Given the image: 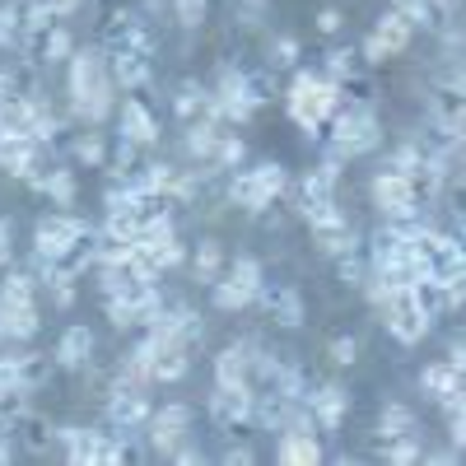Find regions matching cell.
Instances as JSON below:
<instances>
[{
	"label": "cell",
	"instance_id": "cell-1",
	"mask_svg": "<svg viewBox=\"0 0 466 466\" xmlns=\"http://www.w3.org/2000/svg\"><path fill=\"white\" fill-rule=\"evenodd\" d=\"M340 94H345V85H336L327 70L322 75L318 70H294V80L285 89V112L308 140H322V127L340 112Z\"/></svg>",
	"mask_w": 466,
	"mask_h": 466
},
{
	"label": "cell",
	"instance_id": "cell-2",
	"mask_svg": "<svg viewBox=\"0 0 466 466\" xmlns=\"http://www.w3.org/2000/svg\"><path fill=\"white\" fill-rule=\"evenodd\" d=\"M294 191V177L280 159H261L257 168H238L228 173V187H224V201L233 210H248V215H266L280 197Z\"/></svg>",
	"mask_w": 466,
	"mask_h": 466
},
{
	"label": "cell",
	"instance_id": "cell-3",
	"mask_svg": "<svg viewBox=\"0 0 466 466\" xmlns=\"http://www.w3.org/2000/svg\"><path fill=\"white\" fill-rule=\"evenodd\" d=\"M89 238H98V224L94 219L52 206L47 215H37V224H33V257L61 261L66 252H75V248L89 243Z\"/></svg>",
	"mask_w": 466,
	"mask_h": 466
},
{
	"label": "cell",
	"instance_id": "cell-4",
	"mask_svg": "<svg viewBox=\"0 0 466 466\" xmlns=\"http://www.w3.org/2000/svg\"><path fill=\"white\" fill-rule=\"evenodd\" d=\"M327 145L336 154H345V159H364V154H373L382 145V122L378 112L369 103H340V112L327 122Z\"/></svg>",
	"mask_w": 466,
	"mask_h": 466
},
{
	"label": "cell",
	"instance_id": "cell-5",
	"mask_svg": "<svg viewBox=\"0 0 466 466\" xmlns=\"http://www.w3.org/2000/svg\"><path fill=\"white\" fill-rule=\"evenodd\" d=\"M369 197H373V206L382 210V219H397V224H410V219H420V210H424V197H420L415 177L401 173V168L373 173Z\"/></svg>",
	"mask_w": 466,
	"mask_h": 466
},
{
	"label": "cell",
	"instance_id": "cell-6",
	"mask_svg": "<svg viewBox=\"0 0 466 466\" xmlns=\"http://www.w3.org/2000/svg\"><path fill=\"white\" fill-rule=\"evenodd\" d=\"M378 313H382V327L397 336V345H420L424 336L434 331V318L424 313V303L415 299V285H401Z\"/></svg>",
	"mask_w": 466,
	"mask_h": 466
},
{
	"label": "cell",
	"instance_id": "cell-7",
	"mask_svg": "<svg viewBox=\"0 0 466 466\" xmlns=\"http://www.w3.org/2000/svg\"><path fill=\"white\" fill-rule=\"evenodd\" d=\"M154 406L145 387H122V382H107V397H103V420L107 430H122V434H145Z\"/></svg>",
	"mask_w": 466,
	"mask_h": 466
},
{
	"label": "cell",
	"instance_id": "cell-8",
	"mask_svg": "<svg viewBox=\"0 0 466 466\" xmlns=\"http://www.w3.org/2000/svg\"><path fill=\"white\" fill-rule=\"evenodd\" d=\"M191 420H197V415H191V406H187V401H168V406H159V410L149 415V424H145L149 452L168 461V457H173V448L191 439Z\"/></svg>",
	"mask_w": 466,
	"mask_h": 466
},
{
	"label": "cell",
	"instance_id": "cell-9",
	"mask_svg": "<svg viewBox=\"0 0 466 466\" xmlns=\"http://www.w3.org/2000/svg\"><path fill=\"white\" fill-rule=\"evenodd\" d=\"M116 136L140 145V149H154V145H159V136H164V127H159V116L149 112L145 98L127 94L122 103H116Z\"/></svg>",
	"mask_w": 466,
	"mask_h": 466
},
{
	"label": "cell",
	"instance_id": "cell-10",
	"mask_svg": "<svg viewBox=\"0 0 466 466\" xmlns=\"http://www.w3.org/2000/svg\"><path fill=\"white\" fill-rule=\"evenodd\" d=\"M210 415L219 424H252L257 420V382H215Z\"/></svg>",
	"mask_w": 466,
	"mask_h": 466
},
{
	"label": "cell",
	"instance_id": "cell-11",
	"mask_svg": "<svg viewBox=\"0 0 466 466\" xmlns=\"http://www.w3.org/2000/svg\"><path fill=\"white\" fill-rule=\"evenodd\" d=\"M94 350H98L94 327L75 322V327H66V331L56 336L52 360H56V369H66V373H89V369H94Z\"/></svg>",
	"mask_w": 466,
	"mask_h": 466
},
{
	"label": "cell",
	"instance_id": "cell-12",
	"mask_svg": "<svg viewBox=\"0 0 466 466\" xmlns=\"http://www.w3.org/2000/svg\"><path fill=\"white\" fill-rule=\"evenodd\" d=\"M308 410H313V420H318L322 434H336L340 424H345V415H350V392H345L340 382H313Z\"/></svg>",
	"mask_w": 466,
	"mask_h": 466
},
{
	"label": "cell",
	"instance_id": "cell-13",
	"mask_svg": "<svg viewBox=\"0 0 466 466\" xmlns=\"http://www.w3.org/2000/svg\"><path fill=\"white\" fill-rule=\"evenodd\" d=\"M257 303L270 313V322L276 327H289V331H299L303 322H308V308H303V294L294 289V285H266L261 294H257Z\"/></svg>",
	"mask_w": 466,
	"mask_h": 466
},
{
	"label": "cell",
	"instance_id": "cell-14",
	"mask_svg": "<svg viewBox=\"0 0 466 466\" xmlns=\"http://www.w3.org/2000/svg\"><path fill=\"white\" fill-rule=\"evenodd\" d=\"M461 387H466V373L452 369L448 360H434V364H424V369H420V392L430 397V401H439L443 410L461 397Z\"/></svg>",
	"mask_w": 466,
	"mask_h": 466
},
{
	"label": "cell",
	"instance_id": "cell-15",
	"mask_svg": "<svg viewBox=\"0 0 466 466\" xmlns=\"http://www.w3.org/2000/svg\"><path fill=\"white\" fill-rule=\"evenodd\" d=\"M43 331V313H37V299L19 303V299H0V336L10 345H24Z\"/></svg>",
	"mask_w": 466,
	"mask_h": 466
},
{
	"label": "cell",
	"instance_id": "cell-16",
	"mask_svg": "<svg viewBox=\"0 0 466 466\" xmlns=\"http://www.w3.org/2000/svg\"><path fill=\"white\" fill-rule=\"evenodd\" d=\"M107 61H112V85L122 89V94L149 89V80H154V56H145V52H107Z\"/></svg>",
	"mask_w": 466,
	"mask_h": 466
},
{
	"label": "cell",
	"instance_id": "cell-17",
	"mask_svg": "<svg viewBox=\"0 0 466 466\" xmlns=\"http://www.w3.org/2000/svg\"><path fill=\"white\" fill-rule=\"evenodd\" d=\"M252 350H257V340H252V336H243V340L224 345L219 355L210 360L215 382H252Z\"/></svg>",
	"mask_w": 466,
	"mask_h": 466
},
{
	"label": "cell",
	"instance_id": "cell-18",
	"mask_svg": "<svg viewBox=\"0 0 466 466\" xmlns=\"http://www.w3.org/2000/svg\"><path fill=\"white\" fill-rule=\"evenodd\" d=\"M219 136H224L219 122H210V116H197V122H187V131H182V154H187L191 164H210Z\"/></svg>",
	"mask_w": 466,
	"mask_h": 466
},
{
	"label": "cell",
	"instance_id": "cell-19",
	"mask_svg": "<svg viewBox=\"0 0 466 466\" xmlns=\"http://www.w3.org/2000/svg\"><path fill=\"white\" fill-rule=\"evenodd\" d=\"M33 191H43V197L52 201V206H61V210H75V201H80V182H75V173L66 168V164H47V173H43V182H37Z\"/></svg>",
	"mask_w": 466,
	"mask_h": 466
},
{
	"label": "cell",
	"instance_id": "cell-20",
	"mask_svg": "<svg viewBox=\"0 0 466 466\" xmlns=\"http://www.w3.org/2000/svg\"><path fill=\"white\" fill-rule=\"evenodd\" d=\"M224 266H228V252L219 238H201L191 248V276H197V285H215L224 276Z\"/></svg>",
	"mask_w": 466,
	"mask_h": 466
},
{
	"label": "cell",
	"instance_id": "cell-21",
	"mask_svg": "<svg viewBox=\"0 0 466 466\" xmlns=\"http://www.w3.org/2000/svg\"><path fill=\"white\" fill-rule=\"evenodd\" d=\"M70 154H75V164H85V168H107V136L103 127H80L70 136Z\"/></svg>",
	"mask_w": 466,
	"mask_h": 466
},
{
	"label": "cell",
	"instance_id": "cell-22",
	"mask_svg": "<svg viewBox=\"0 0 466 466\" xmlns=\"http://www.w3.org/2000/svg\"><path fill=\"white\" fill-rule=\"evenodd\" d=\"M373 37H378V43L387 47V52H392V61L410 47V37H415V24L401 15V10H387L378 24H373Z\"/></svg>",
	"mask_w": 466,
	"mask_h": 466
},
{
	"label": "cell",
	"instance_id": "cell-23",
	"mask_svg": "<svg viewBox=\"0 0 466 466\" xmlns=\"http://www.w3.org/2000/svg\"><path fill=\"white\" fill-rule=\"evenodd\" d=\"M410 434H420L415 410L401 406V401H382V410H378V439L387 443V439H410Z\"/></svg>",
	"mask_w": 466,
	"mask_h": 466
},
{
	"label": "cell",
	"instance_id": "cell-24",
	"mask_svg": "<svg viewBox=\"0 0 466 466\" xmlns=\"http://www.w3.org/2000/svg\"><path fill=\"white\" fill-rule=\"evenodd\" d=\"M313 243H318V252L322 257H345V252H360V228L350 224V219H340V224H331V228H313Z\"/></svg>",
	"mask_w": 466,
	"mask_h": 466
},
{
	"label": "cell",
	"instance_id": "cell-25",
	"mask_svg": "<svg viewBox=\"0 0 466 466\" xmlns=\"http://www.w3.org/2000/svg\"><path fill=\"white\" fill-rule=\"evenodd\" d=\"M206 98H210V85H201V80H182L177 89H173V116L177 122H197V116H206Z\"/></svg>",
	"mask_w": 466,
	"mask_h": 466
},
{
	"label": "cell",
	"instance_id": "cell-26",
	"mask_svg": "<svg viewBox=\"0 0 466 466\" xmlns=\"http://www.w3.org/2000/svg\"><path fill=\"white\" fill-rule=\"evenodd\" d=\"M243 159H248V140L233 136V127H224V136H219V145H215V154H210V168H215V173H238Z\"/></svg>",
	"mask_w": 466,
	"mask_h": 466
},
{
	"label": "cell",
	"instance_id": "cell-27",
	"mask_svg": "<svg viewBox=\"0 0 466 466\" xmlns=\"http://www.w3.org/2000/svg\"><path fill=\"white\" fill-rule=\"evenodd\" d=\"M224 276H233V280H238L252 299L266 289V270H261V261L257 257H248V252H238V257H228V266H224Z\"/></svg>",
	"mask_w": 466,
	"mask_h": 466
},
{
	"label": "cell",
	"instance_id": "cell-28",
	"mask_svg": "<svg viewBox=\"0 0 466 466\" xmlns=\"http://www.w3.org/2000/svg\"><path fill=\"white\" fill-rule=\"evenodd\" d=\"M145 257H149V266L159 270V276H168V270H177L182 261H187V248H182V238H164V243H136Z\"/></svg>",
	"mask_w": 466,
	"mask_h": 466
},
{
	"label": "cell",
	"instance_id": "cell-29",
	"mask_svg": "<svg viewBox=\"0 0 466 466\" xmlns=\"http://www.w3.org/2000/svg\"><path fill=\"white\" fill-rule=\"evenodd\" d=\"M210 303L219 308V313H243V308L257 303V299H252L238 280H233V276H219V280L210 285Z\"/></svg>",
	"mask_w": 466,
	"mask_h": 466
},
{
	"label": "cell",
	"instance_id": "cell-30",
	"mask_svg": "<svg viewBox=\"0 0 466 466\" xmlns=\"http://www.w3.org/2000/svg\"><path fill=\"white\" fill-rule=\"evenodd\" d=\"M37 285H43V280H37L33 276V266H5V280H0V299H19V303H33L37 299Z\"/></svg>",
	"mask_w": 466,
	"mask_h": 466
},
{
	"label": "cell",
	"instance_id": "cell-31",
	"mask_svg": "<svg viewBox=\"0 0 466 466\" xmlns=\"http://www.w3.org/2000/svg\"><path fill=\"white\" fill-rule=\"evenodd\" d=\"M360 66H364V56H360V47H336L331 56H327V75L336 85H350V80H360Z\"/></svg>",
	"mask_w": 466,
	"mask_h": 466
},
{
	"label": "cell",
	"instance_id": "cell-32",
	"mask_svg": "<svg viewBox=\"0 0 466 466\" xmlns=\"http://www.w3.org/2000/svg\"><path fill=\"white\" fill-rule=\"evenodd\" d=\"M299 37L280 33V37H270V47H266V66H276V70H299Z\"/></svg>",
	"mask_w": 466,
	"mask_h": 466
},
{
	"label": "cell",
	"instance_id": "cell-33",
	"mask_svg": "<svg viewBox=\"0 0 466 466\" xmlns=\"http://www.w3.org/2000/svg\"><path fill=\"white\" fill-rule=\"evenodd\" d=\"M103 318H107L112 331H136V327H140V313L131 308V299H122V294H116V299H103Z\"/></svg>",
	"mask_w": 466,
	"mask_h": 466
},
{
	"label": "cell",
	"instance_id": "cell-34",
	"mask_svg": "<svg viewBox=\"0 0 466 466\" xmlns=\"http://www.w3.org/2000/svg\"><path fill=\"white\" fill-rule=\"evenodd\" d=\"M206 19H210V0H173V24L177 28L197 33V28H206Z\"/></svg>",
	"mask_w": 466,
	"mask_h": 466
},
{
	"label": "cell",
	"instance_id": "cell-35",
	"mask_svg": "<svg viewBox=\"0 0 466 466\" xmlns=\"http://www.w3.org/2000/svg\"><path fill=\"white\" fill-rule=\"evenodd\" d=\"M52 369H56L52 355H19V378H24V387H33V392L52 378Z\"/></svg>",
	"mask_w": 466,
	"mask_h": 466
},
{
	"label": "cell",
	"instance_id": "cell-36",
	"mask_svg": "<svg viewBox=\"0 0 466 466\" xmlns=\"http://www.w3.org/2000/svg\"><path fill=\"white\" fill-rule=\"evenodd\" d=\"M327 360L336 369H355L360 364V336H331L327 340Z\"/></svg>",
	"mask_w": 466,
	"mask_h": 466
},
{
	"label": "cell",
	"instance_id": "cell-37",
	"mask_svg": "<svg viewBox=\"0 0 466 466\" xmlns=\"http://www.w3.org/2000/svg\"><path fill=\"white\" fill-rule=\"evenodd\" d=\"M382 461H397V466H406V461H424V452H420V434H410V439H387V443H382Z\"/></svg>",
	"mask_w": 466,
	"mask_h": 466
},
{
	"label": "cell",
	"instance_id": "cell-38",
	"mask_svg": "<svg viewBox=\"0 0 466 466\" xmlns=\"http://www.w3.org/2000/svg\"><path fill=\"white\" fill-rule=\"evenodd\" d=\"M0 266H15V219L0 215Z\"/></svg>",
	"mask_w": 466,
	"mask_h": 466
},
{
	"label": "cell",
	"instance_id": "cell-39",
	"mask_svg": "<svg viewBox=\"0 0 466 466\" xmlns=\"http://www.w3.org/2000/svg\"><path fill=\"white\" fill-rule=\"evenodd\" d=\"M136 10H140V15L149 19V24H164V19L173 24V0H140Z\"/></svg>",
	"mask_w": 466,
	"mask_h": 466
},
{
	"label": "cell",
	"instance_id": "cell-40",
	"mask_svg": "<svg viewBox=\"0 0 466 466\" xmlns=\"http://www.w3.org/2000/svg\"><path fill=\"white\" fill-rule=\"evenodd\" d=\"M360 56H364V66H387V61H392V52H387V47L378 43V37H373V33H369L364 43H360Z\"/></svg>",
	"mask_w": 466,
	"mask_h": 466
},
{
	"label": "cell",
	"instance_id": "cell-41",
	"mask_svg": "<svg viewBox=\"0 0 466 466\" xmlns=\"http://www.w3.org/2000/svg\"><path fill=\"white\" fill-rule=\"evenodd\" d=\"M452 369H461L466 373V327L461 331H452V340H448V355H443Z\"/></svg>",
	"mask_w": 466,
	"mask_h": 466
},
{
	"label": "cell",
	"instance_id": "cell-42",
	"mask_svg": "<svg viewBox=\"0 0 466 466\" xmlns=\"http://www.w3.org/2000/svg\"><path fill=\"white\" fill-rule=\"evenodd\" d=\"M452 420H448V439H452V448H466V410H448Z\"/></svg>",
	"mask_w": 466,
	"mask_h": 466
},
{
	"label": "cell",
	"instance_id": "cell-43",
	"mask_svg": "<svg viewBox=\"0 0 466 466\" xmlns=\"http://www.w3.org/2000/svg\"><path fill=\"white\" fill-rule=\"evenodd\" d=\"M340 24H345V19H340V10H318V33H327V37H331V33H340Z\"/></svg>",
	"mask_w": 466,
	"mask_h": 466
},
{
	"label": "cell",
	"instance_id": "cell-44",
	"mask_svg": "<svg viewBox=\"0 0 466 466\" xmlns=\"http://www.w3.org/2000/svg\"><path fill=\"white\" fill-rule=\"evenodd\" d=\"M168 461H206V452L187 439V443H177V448H173V457H168Z\"/></svg>",
	"mask_w": 466,
	"mask_h": 466
},
{
	"label": "cell",
	"instance_id": "cell-45",
	"mask_svg": "<svg viewBox=\"0 0 466 466\" xmlns=\"http://www.w3.org/2000/svg\"><path fill=\"white\" fill-rule=\"evenodd\" d=\"M224 461H248V466H252V461H257V448H252V443H233V448L224 452Z\"/></svg>",
	"mask_w": 466,
	"mask_h": 466
},
{
	"label": "cell",
	"instance_id": "cell-46",
	"mask_svg": "<svg viewBox=\"0 0 466 466\" xmlns=\"http://www.w3.org/2000/svg\"><path fill=\"white\" fill-rule=\"evenodd\" d=\"M0 177H5V149H0Z\"/></svg>",
	"mask_w": 466,
	"mask_h": 466
}]
</instances>
